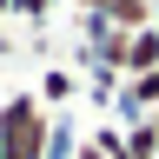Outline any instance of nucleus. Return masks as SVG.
Segmentation results:
<instances>
[{
	"label": "nucleus",
	"mask_w": 159,
	"mask_h": 159,
	"mask_svg": "<svg viewBox=\"0 0 159 159\" xmlns=\"http://www.w3.org/2000/svg\"><path fill=\"white\" fill-rule=\"evenodd\" d=\"M0 152H7V159H53V152H60L53 113L40 106V93L0 99Z\"/></svg>",
	"instance_id": "obj_1"
},
{
	"label": "nucleus",
	"mask_w": 159,
	"mask_h": 159,
	"mask_svg": "<svg viewBox=\"0 0 159 159\" xmlns=\"http://www.w3.org/2000/svg\"><path fill=\"white\" fill-rule=\"evenodd\" d=\"M93 20L113 27V33H146V27H159V7H152V0H99Z\"/></svg>",
	"instance_id": "obj_2"
},
{
	"label": "nucleus",
	"mask_w": 159,
	"mask_h": 159,
	"mask_svg": "<svg viewBox=\"0 0 159 159\" xmlns=\"http://www.w3.org/2000/svg\"><path fill=\"white\" fill-rule=\"evenodd\" d=\"M159 66V27H146V33H133L126 40V60H119V73L126 80H139V73H152Z\"/></svg>",
	"instance_id": "obj_3"
},
{
	"label": "nucleus",
	"mask_w": 159,
	"mask_h": 159,
	"mask_svg": "<svg viewBox=\"0 0 159 159\" xmlns=\"http://www.w3.org/2000/svg\"><path fill=\"white\" fill-rule=\"evenodd\" d=\"M113 159H159V126L152 119H133V126L119 133V152Z\"/></svg>",
	"instance_id": "obj_4"
},
{
	"label": "nucleus",
	"mask_w": 159,
	"mask_h": 159,
	"mask_svg": "<svg viewBox=\"0 0 159 159\" xmlns=\"http://www.w3.org/2000/svg\"><path fill=\"white\" fill-rule=\"evenodd\" d=\"M66 99H80V73L73 66H53L47 80H40V106H66Z\"/></svg>",
	"instance_id": "obj_5"
},
{
	"label": "nucleus",
	"mask_w": 159,
	"mask_h": 159,
	"mask_svg": "<svg viewBox=\"0 0 159 159\" xmlns=\"http://www.w3.org/2000/svg\"><path fill=\"white\" fill-rule=\"evenodd\" d=\"M47 7H53V0H13V13H20V20H47Z\"/></svg>",
	"instance_id": "obj_6"
},
{
	"label": "nucleus",
	"mask_w": 159,
	"mask_h": 159,
	"mask_svg": "<svg viewBox=\"0 0 159 159\" xmlns=\"http://www.w3.org/2000/svg\"><path fill=\"white\" fill-rule=\"evenodd\" d=\"M73 159H106V146H99V139H80V146H73Z\"/></svg>",
	"instance_id": "obj_7"
},
{
	"label": "nucleus",
	"mask_w": 159,
	"mask_h": 159,
	"mask_svg": "<svg viewBox=\"0 0 159 159\" xmlns=\"http://www.w3.org/2000/svg\"><path fill=\"white\" fill-rule=\"evenodd\" d=\"M152 126H159V113H152Z\"/></svg>",
	"instance_id": "obj_8"
},
{
	"label": "nucleus",
	"mask_w": 159,
	"mask_h": 159,
	"mask_svg": "<svg viewBox=\"0 0 159 159\" xmlns=\"http://www.w3.org/2000/svg\"><path fill=\"white\" fill-rule=\"evenodd\" d=\"M0 159H7V152H0Z\"/></svg>",
	"instance_id": "obj_9"
}]
</instances>
